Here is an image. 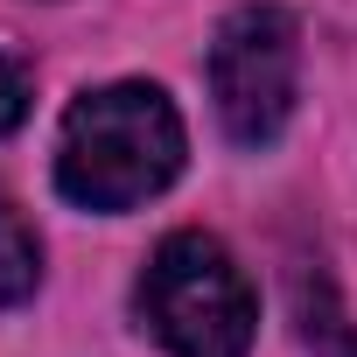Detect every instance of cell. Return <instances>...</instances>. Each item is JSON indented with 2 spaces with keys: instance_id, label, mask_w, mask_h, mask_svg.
<instances>
[{
  "instance_id": "8992f818",
  "label": "cell",
  "mask_w": 357,
  "mask_h": 357,
  "mask_svg": "<svg viewBox=\"0 0 357 357\" xmlns=\"http://www.w3.org/2000/svg\"><path fill=\"white\" fill-rule=\"evenodd\" d=\"M22 112H29V84H22V70L8 56H0V133H15Z\"/></svg>"
},
{
  "instance_id": "5b68a950",
  "label": "cell",
  "mask_w": 357,
  "mask_h": 357,
  "mask_svg": "<svg viewBox=\"0 0 357 357\" xmlns=\"http://www.w3.org/2000/svg\"><path fill=\"white\" fill-rule=\"evenodd\" d=\"M301 343L315 357H357V329L336 315L329 280H301Z\"/></svg>"
},
{
  "instance_id": "277c9868",
  "label": "cell",
  "mask_w": 357,
  "mask_h": 357,
  "mask_svg": "<svg viewBox=\"0 0 357 357\" xmlns=\"http://www.w3.org/2000/svg\"><path fill=\"white\" fill-rule=\"evenodd\" d=\"M43 280V238L29 231V218L0 197V308H22Z\"/></svg>"
},
{
  "instance_id": "6da1fadb",
  "label": "cell",
  "mask_w": 357,
  "mask_h": 357,
  "mask_svg": "<svg viewBox=\"0 0 357 357\" xmlns=\"http://www.w3.org/2000/svg\"><path fill=\"white\" fill-rule=\"evenodd\" d=\"M183 119L161 84H98L70 98L56 140V190L77 211H133L183 175Z\"/></svg>"
},
{
  "instance_id": "7a4b0ae2",
  "label": "cell",
  "mask_w": 357,
  "mask_h": 357,
  "mask_svg": "<svg viewBox=\"0 0 357 357\" xmlns=\"http://www.w3.org/2000/svg\"><path fill=\"white\" fill-rule=\"evenodd\" d=\"M133 308L168 357H245L259 329V294L211 231H168L133 287Z\"/></svg>"
},
{
  "instance_id": "3957f363",
  "label": "cell",
  "mask_w": 357,
  "mask_h": 357,
  "mask_svg": "<svg viewBox=\"0 0 357 357\" xmlns=\"http://www.w3.org/2000/svg\"><path fill=\"white\" fill-rule=\"evenodd\" d=\"M301 29L280 8H238L211 36V105L231 147H273L294 112Z\"/></svg>"
}]
</instances>
